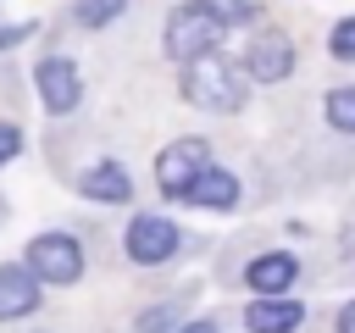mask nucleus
Listing matches in <instances>:
<instances>
[{
    "label": "nucleus",
    "mask_w": 355,
    "mask_h": 333,
    "mask_svg": "<svg viewBox=\"0 0 355 333\" xmlns=\"http://www.w3.org/2000/svg\"><path fill=\"white\" fill-rule=\"evenodd\" d=\"M189 205H200V211H233V200H239V178L227 172V166H205L194 183H189V194H183Z\"/></svg>",
    "instance_id": "9b49d317"
},
{
    "label": "nucleus",
    "mask_w": 355,
    "mask_h": 333,
    "mask_svg": "<svg viewBox=\"0 0 355 333\" xmlns=\"http://www.w3.org/2000/svg\"><path fill=\"white\" fill-rule=\"evenodd\" d=\"M33 33V22H11V28H0V50H11V44H22Z\"/></svg>",
    "instance_id": "6ab92c4d"
},
{
    "label": "nucleus",
    "mask_w": 355,
    "mask_h": 333,
    "mask_svg": "<svg viewBox=\"0 0 355 333\" xmlns=\"http://www.w3.org/2000/svg\"><path fill=\"white\" fill-rule=\"evenodd\" d=\"M33 305H39V278L28 266H0V322L33 316Z\"/></svg>",
    "instance_id": "f8f14e48"
},
{
    "label": "nucleus",
    "mask_w": 355,
    "mask_h": 333,
    "mask_svg": "<svg viewBox=\"0 0 355 333\" xmlns=\"http://www.w3.org/2000/svg\"><path fill=\"white\" fill-rule=\"evenodd\" d=\"M122 244H128V255H133L139 266H161V261L178 255V222L161 216V211H139V216L128 222Z\"/></svg>",
    "instance_id": "39448f33"
},
{
    "label": "nucleus",
    "mask_w": 355,
    "mask_h": 333,
    "mask_svg": "<svg viewBox=\"0 0 355 333\" xmlns=\"http://www.w3.org/2000/svg\"><path fill=\"white\" fill-rule=\"evenodd\" d=\"M327 50H333L338 61H355V17H344V22L333 28V39H327Z\"/></svg>",
    "instance_id": "f3484780"
},
{
    "label": "nucleus",
    "mask_w": 355,
    "mask_h": 333,
    "mask_svg": "<svg viewBox=\"0 0 355 333\" xmlns=\"http://www.w3.org/2000/svg\"><path fill=\"white\" fill-rule=\"evenodd\" d=\"M78 189H83L89 200H105V205H128V200H133V178H128L122 161H94V166L78 178Z\"/></svg>",
    "instance_id": "9d476101"
},
{
    "label": "nucleus",
    "mask_w": 355,
    "mask_h": 333,
    "mask_svg": "<svg viewBox=\"0 0 355 333\" xmlns=\"http://www.w3.org/2000/svg\"><path fill=\"white\" fill-rule=\"evenodd\" d=\"M288 72H294V44H288V33H277V28L255 33L250 50H244V78H255V83H283Z\"/></svg>",
    "instance_id": "0eeeda50"
},
{
    "label": "nucleus",
    "mask_w": 355,
    "mask_h": 333,
    "mask_svg": "<svg viewBox=\"0 0 355 333\" xmlns=\"http://www.w3.org/2000/svg\"><path fill=\"white\" fill-rule=\"evenodd\" d=\"M222 33H233V28H227L205 0H189V6H178V11L166 17V39H161V50H166L172 61H194V56L216 50Z\"/></svg>",
    "instance_id": "f03ea898"
},
{
    "label": "nucleus",
    "mask_w": 355,
    "mask_h": 333,
    "mask_svg": "<svg viewBox=\"0 0 355 333\" xmlns=\"http://www.w3.org/2000/svg\"><path fill=\"white\" fill-rule=\"evenodd\" d=\"M300 322H305V305L300 300H283V294H261L244 311V327L250 333H294Z\"/></svg>",
    "instance_id": "1a4fd4ad"
},
{
    "label": "nucleus",
    "mask_w": 355,
    "mask_h": 333,
    "mask_svg": "<svg viewBox=\"0 0 355 333\" xmlns=\"http://www.w3.org/2000/svg\"><path fill=\"white\" fill-rule=\"evenodd\" d=\"M322 111H327V122H333L338 133H355V89H333Z\"/></svg>",
    "instance_id": "4468645a"
},
{
    "label": "nucleus",
    "mask_w": 355,
    "mask_h": 333,
    "mask_svg": "<svg viewBox=\"0 0 355 333\" xmlns=\"http://www.w3.org/2000/svg\"><path fill=\"white\" fill-rule=\"evenodd\" d=\"M172 333H222V327H216V322H211V316H200V322H178V327H172Z\"/></svg>",
    "instance_id": "aec40b11"
},
{
    "label": "nucleus",
    "mask_w": 355,
    "mask_h": 333,
    "mask_svg": "<svg viewBox=\"0 0 355 333\" xmlns=\"http://www.w3.org/2000/svg\"><path fill=\"white\" fill-rule=\"evenodd\" d=\"M333 327H338V333H355V300H344V311L333 316Z\"/></svg>",
    "instance_id": "412c9836"
},
{
    "label": "nucleus",
    "mask_w": 355,
    "mask_h": 333,
    "mask_svg": "<svg viewBox=\"0 0 355 333\" xmlns=\"http://www.w3.org/2000/svg\"><path fill=\"white\" fill-rule=\"evenodd\" d=\"M28 272L39 283H78L83 278V244L72 233H39L28 244Z\"/></svg>",
    "instance_id": "7ed1b4c3"
},
{
    "label": "nucleus",
    "mask_w": 355,
    "mask_h": 333,
    "mask_svg": "<svg viewBox=\"0 0 355 333\" xmlns=\"http://www.w3.org/2000/svg\"><path fill=\"white\" fill-rule=\"evenodd\" d=\"M294 278H300V261H294L288 250H266V255H255V261L244 266V283H250L255 294H288Z\"/></svg>",
    "instance_id": "6e6552de"
},
{
    "label": "nucleus",
    "mask_w": 355,
    "mask_h": 333,
    "mask_svg": "<svg viewBox=\"0 0 355 333\" xmlns=\"http://www.w3.org/2000/svg\"><path fill=\"white\" fill-rule=\"evenodd\" d=\"M122 11H128V0H78V6H72V17H78L89 33H94V28H105V22H116Z\"/></svg>",
    "instance_id": "ddd939ff"
},
{
    "label": "nucleus",
    "mask_w": 355,
    "mask_h": 333,
    "mask_svg": "<svg viewBox=\"0 0 355 333\" xmlns=\"http://www.w3.org/2000/svg\"><path fill=\"white\" fill-rule=\"evenodd\" d=\"M205 166H211V144H205V139H178V144H166V150L155 155V183H161L166 200H183L189 183H194Z\"/></svg>",
    "instance_id": "20e7f679"
},
{
    "label": "nucleus",
    "mask_w": 355,
    "mask_h": 333,
    "mask_svg": "<svg viewBox=\"0 0 355 333\" xmlns=\"http://www.w3.org/2000/svg\"><path fill=\"white\" fill-rule=\"evenodd\" d=\"M33 89H39V105H44L50 117L78 111V100H83L78 61H72V56H44V61H39V72H33Z\"/></svg>",
    "instance_id": "423d86ee"
},
{
    "label": "nucleus",
    "mask_w": 355,
    "mask_h": 333,
    "mask_svg": "<svg viewBox=\"0 0 355 333\" xmlns=\"http://www.w3.org/2000/svg\"><path fill=\"white\" fill-rule=\"evenodd\" d=\"M172 327H178V305H155L133 322V333H172Z\"/></svg>",
    "instance_id": "2eb2a0df"
},
{
    "label": "nucleus",
    "mask_w": 355,
    "mask_h": 333,
    "mask_svg": "<svg viewBox=\"0 0 355 333\" xmlns=\"http://www.w3.org/2000/svg\"><path fill=\"white\" fill-rule=\"evenodd\" d=\"M17 150H22V128H17V122H0V166H6Z\"/></svg>",
    "instance_id": "a211bd4d"
},
{
    "label": "nucleus",
    "mask_w": 355,
    "mask_h": 333,
    "mask_svg": "<svg viewBox=\"0 0 355 333\" xmlns=\"http://www.w3.org/2000/svg\"><path fill=\"white\" fill-rule=\"evenodd\" d=\"M205 6H211V11H216L227 28H244V22H255V6H250V0H205Z\"/></svg>",
    "instance_id": "dca6fc26"
},
{
    "label": "nucleus",
    "mask_w": 355,
    "mask_h": 333,
    "mask_svg": "<svg viewBox=\"0 0 355 333\" xmlns=\"http://www.w3.org/2000/svg\"><path fill=\"white\" fill-rule=\"evenodd\" d=\"M183 100L200 105V111H239L244 105V67H233L222 50H205L194 61H183Z\"/></svg>",
    "instance_id": "f257e3e1"
}]
</instances>
